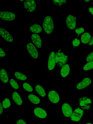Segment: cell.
<instances>
[{"label":"cell","instance_id":"obj_1","mask_svg":"<svg viewBox=\"0 0 93 124\" xmlns=\"http://www.w3.org/2000/svg\"><path fill=\"white\" fill-rule=\"evenodd\" d=\"M55 53L56 64L58 66L62 67L67 62L68 56L60 49Z\"/></svg>","mask_w":93,"mask_h":124},{"label":"cell","instance_id":"obj_2","mask_svg":"<svg viewBox=\"0 0 93 124\" xmlns=\"http://www.w3.org/2000/svg\"><path fill=\"white\" fill-rule=\"evenodd\" d=\"M43 26L46 33L49 34L52 32L54 28V24L53 19L51 16H46L44 18Z\"/></svg>","mask_w":93,"mask_h":124},{"label":"cell","instance_id":"obj_3","mask_svg":"<svg viewBox=\"0 0 93 124\" xmlns=\"http://www.w3.org/2000/svg\"><path fill=\"white\" fill-rule=\"evenodd\" d=\"M92 104L91 100L87 96H84L79 99V106L83 110H90Z\"/></svg>","mask_w":93,"mask_h":124},{"label":"cell","instance_id":"obj_4","mask_svg":"<svg viewBox=\"0 0 93 124\" xmlns=\"http://www.w3.org/2000/svg\"><path fill=\"white\" fill-rule=\"evenodd\" d=\"M83 114V110L80 108H77L74 110L70 116V119L73 122H78L81 119Z\"/></svg>","mask_w":93,"mask_h":124},{"label":"cell","instance_id":"obj_5","mask_svg":"<svg viewBox=\"0 0 93 124\" xmlns=\"http://www.w3.org/2000/svg\"><path fill=\"white\" fill-rule=\"evenodd\" d=\"M0 17L1 19L8 21L13 20L16 18V15L13 13L8 11H1Z\"/></svg>","mask_w":93,"mask_h":124},{"label":"cell","instance_id":"obj_6","mask_svg":"<svg viewBox=\"0 0 93 124\" xmlns=\"http://www.w3.org/2000/svg\"><path fill=\"white\" fill-rule=\"evenodd\" d=\"M66 22L67 25L70 29L73 30L76 26V17L72 15H69L66 17Z\"/></svg>","mask_w":93,"mask_h":124},{"label":"cell","instance_id":"obj_7","mask_svg":"<svg viewBox=\"0 0 93 124\" xmlns=\"http://www.w3.org/2000/svg\"><path fill=\"white\" fill-rule=\"evenodd\" d=\"M27 49L30 55L33 58L36 59L38 56L37 50L35 46L31 43H29L27 45Z\"/></svg>","mask_w":93,"mask_h":124},{"label":"cell","instance_id":"obj_8","mask_svg":"<svg viewBox=\"0 0 93 124\" xmlns=\"http://www.w3.org/2000/svg\"><path fill=\"white\" fill-rule=\"evenodd\" d=\"M24 8L27 9V11L32 12L36 8V4L33 0H25L24 3Z\"/></svg>","mask_w":93,"mask_h":124},{"label":"cell","instance_id":"obj_9","mask_svg":"<svg viewBox=\"0 0 93 124\" xmlns=\"http://www.w3.org/2000/svg\"><path fill=\"white\" fill-rule=\"evenodd\" d=\"M49 101L52 103H58L60 100V97L58 93L55 91H50L48 94Z\"/></svg>","mask_w":93,"mask_h":124},{"label":"cell","instance_id":"obj_10","mask_svg":"<svg viewBox=\"0 0 93 124\" xmlns=\"http://www.w3.org/2000/svg\"><path fill=\"white\" fill-rule=\"evenodd\" d=\"M55 65V53L53 51L50 53L49 57L48 63V69L50 70H53Z\"/></svg>","mask_w":93,"mask_h":124},{"label":"cell","instance_id":"obj_11","mask_svg":"<svg viewBox=\"0 0 93 124\" xmlns=\"http://www.w3.org/2000/svg\"><path fill=\"white\" fill-rule=\"evenodd\" d=\"M62 110L63 114L66 117H70L73 113L72 108L67 103H65L62 105Z\"/></svg>","mask_w":93,"mask_h":124},{"label":"cell","instance_id":"obj_12","mask_svg":"<svg viewBox=\"0 0 93 124\" xmlns=\"http://www.w3.org/2000/svg\"><path fill=\"white\" fill-rule=\"evenodd\" d=\"M91 83V79L89 78H86L77 84L76 88L78 90L83 89L89 86Z\"/></svg>","mask_w":93,"mask_h":124},{"label":"cell","instance_id":"obj_13","mask_svg":"<svg viewBox=\"0 0 93 124\" xmlns=\"http://www.w3.org/2000/svg\"><path fill=\"white\" fill-rule=\"evenodd\" d=\"M0 33L1 35L6 41L12 42L14 39L12 36L7 30L2 28H0Z\"/></svg>","mask_w":93,"mask_h":124},{"label":"cell","instance_id":"obj_14","mask_svg":"<svg viewBox=\"0 0 93 124\" xmlns=\"http://www.w3.org/2000/svg\"><path fill=\"white\" fill-rule=\"evenodd\" d=\"M34 113L37 117L43 119L47 116V113L45 110L40 108H36L34 110Z\"/></svg>","mask_w":93,"mask_h":124},{"label":"cell","instance_id":"obj_15","mask_svg":"<svg viewBox=\"0 0 93 124\" xmlns=\"http://www.w3.org/2000/svg\"><path fill=\"white\" fill-rule=\"evenodd\" d=\"M31 40L33 43L38 48H41L42 46V42L40 36L36 34H33L31 37Z\"/></svg>","mask_w":93,"mask_h":124},{"label":"cell","instance_id":"obj_16","mask_svg":"<svg viewBox=\"0 0 93 124\" xmlns=\"http://www.w3.org/2000/svg\"><path fill=\"white\" fill-rule=\"evenodd\" d=\"M12 99L14 102L18 105H21L23 104V100L17 92H15L13 93Z\"/></svg>","mask_w":93,"mask_h":124},{"label":"cell","instance_id":"obj_17","mask_svg":"<svg viewBox=\"0 0 93 124\" xmlns=\"http://www.w3.org/2000/svg\"><path fill=\"white\" fill-rule=\"evenodd\" d=\"M70 71V68L69 64H66L62 67L61 70V74L63 78L68 76Z\"/></svg>","mask_w":93,"mask_h":124},{"label":"cell","instance_id":"obj_18","mask_svg":"<svg viewBox=\"0 0 93 124\" xmlns=\"http://www.w3.org/2000/svg\"><path fill=\"white\" fill-rule=\"evenodd\" d=\"M0 80L3 83H6L8 81L7 72L4 69H1L0 71Z\"/></svg>","mask_w":93,"mask_h":124},{"label":"cell","instance_id":"obj_19","mask_svg":"<svg viewBox=\"0 0 93 124\" xmlns=\"http://www.w3.org/2000/svg\"><path fill=\"white\" fill-rule=\"evenodd\" d=\"M91 38V35L89 33L87 32H85L81 36V41L83 43L87 44L89 42Z\"/></svg>","mask_w":93,"mask_h":124},{"label":"cell","instance_id":"obj_20","mask_svg":"<svg viewBox=\"0 0 93 124\" xmlns=\"http://www.w3.org/2000/svg\"><path fill=\"white\" fill-rule=\"evenodd\" d=\"M30 30L33 33H40L42 32V28L39 25L34 24L30 27Z\"/></svg>","mask_w":93,"mask_h":124},{"label":"cell","instance_id":"obj_21","mask_svg":"<svg viewBox=\"0 0 93 124\" xmlns=\"http://www.w3.org/2000/svg\"><path fill=\"white\" fill-rule=\"evenodd\" d=\"M28 98L29 101L34 104H39L40 102V100L37 96L32 94H29Z\"/></svg>","mask_w":93,"mask_h":124},{"label":"cell","instance_id":"obj_22","mask_svg":"<svg viewBox=\"0 0 93 124\" xmlns=\"http://www.w3.org/2000/svg\"><path fill=\"white\" fill-rule=\"evenodd\" d=\"M36 92L42 97L46 96V93L43 88L40 85H36L35 88Z\"/></svg>","mask_w":93,"mask_h":124},{"label":"cell","instance_id":"obj_23","mask_svg":"<svg viewBox=\"0 0 93 124\" xmlns=\"http://www.w3.org/2000/svg\"><path fill=\"white\" fill-rule=\"evenodd\" d=\"M14 75L15 78L18 80H25L27 78V77L25 74L20 72L16 71Z\"/></svg>","mask_w":93,"mask_h":124},{"label":"cell","instance_id":"obj_24","mask_svg":"<svg viewBox=\"0 0 93 124\" xmlns=\"http://www.w3.org/2000/svg\"><path fill=\"white\" fill-rule=\"evenodd\" d=\"M93 68V61L88 62L84 66L83 69L85 70H88Z\"/></svg>","mask_w":93,"mask_h":124},{"label":"cell","instance_id":"obj_25","mask_svg":"<svg viewBox=\"0 0 93 124\" xmlns=\"http://www.w3.org/2000/svg\"><path fill=\"white\" fill-rule=\"evenodd\" d=\"M23 87L24 89L27 92H32L33 91V88L31 86L27 83H24L23 84Z\"/></svg>","mask_w":93,"mask_h":124},{"label":"cell","instance_id":"obj_26","mask_svg":"<svg viewBox=\"0 0 93 124\" xmlns=\"http://www.w3.org/2000/svg\"><path fill=\"white\" fill-rule=\"evenodd\" d=\"M10 84L12 87L16 89H18L19 86L15 80L13 78H11L9 81Z\"/></svg>","mask_w":93,"mask_h":124},{"label":"cell","instance_id":"obj_27","mask_svg":"<svg viewBox=\"0 0 93 124\" xmlns=\"http://www.w3.org/2000/svg\"><path fill=\"white\" fill-rule=\"evenodd\" d=\"M2 105L3 108H7L11 106L10 100L7 98L5 99L4 100L2 101Z\"/></svg>","mask_w":93,"mask_h":124},{"label":"cell","instance_id":"obj_28","mask_svg":"<svg viewBox=\"0 0 93 124\" xmlns=\"http://www.w3.org/2000/svg\"><path fill=\"white\" fill-rule=\"evenodd\" d=\"M53 4L56 6L61 7L63 4H65L67 2V0H53Z\"/></svg>","mask_w":93,"mask_h":124},{"label":"cell","instance_id":"obj_29","mask_svg":"<svg viewBox=\"0 0 93 124\" xmlns=\"http://www.w3.org/2000/svg\"><path fill=\"white\" fill-rule=\"evenodd\" d=\"M86 61L88 62L93 61V51L91 52L87 56Z\"/></svg>","mask_w":93,"mask_h":124},{"label":"cell","instance_id":"obj_30","mask_svg":"<svg viewBox=\"0 0 93 124\" xmlns=\"http://www.w3.org/2000/svg\"><path fill=\"white\" fill-rule=\"evenodd\" d=\"M72 44L73 46H78L80 44V40L77 38H75L73 40Z\"/></svg>","mask_w":93,"mask_h":124},{"label":"cell","instance_id":"obj_31","mask_svg":"<svg viewBox=\"0 0 93 124\" xmlns=\"http://www.w3.org/2000/svg\"><path fill=\"white\" fill-rule=\"evenodd\" d=\"M84 29L83 27L78 28L76 29L75 30V31L76 33L78 34H81L84 32Z\"/></svg>","mask_w":93,"mask_h":124},{"label":"cell","instance_id":"obj_32","mask_svg":"<svg viewBox=\"0 0 93 124\" xmlns=\"http://www.w3.org/2000/svg\"><path fill=\"white\" fill-rule=\"evenodd\" d=\"M16 124H27L22 119H20L16 122Z\"/></svg>","mask_w":93,"mask_h":124},{"label":"cell","instance_id":"obj_33","mask_svg":"<svg viewBox=\"0 0 93 124\" xmlns=\"http://www.w3.org/2000/svg\"><path fill=\"white\" fill-rule=\"evenodd\" d=\"M6 54L3 50L1 48H0V56L1 57H4L5 56Z\"/></svg>","mask_w":93,"mask_h":124},{"label":"cell","instance_id":"obj_34","mask_svg":"<svg viewBox=\"0 0 93 124\" xmlns=\"http://www.w3.org/2000/svg\"><path fill=\"white\" fill-rule=\"evenodd\" d=\"M88 44L89 46H91L93 45V35L91 39L90 40L88 43Z\"/></svg>","mask_w":93,"mask_h":124},{"label":"cell","instance_id":"obj_35","mask_svg":"<svg viewBox=\"0 0 93 124\" xmlns=\"http://www.w3.org/2000/svg\"><path fill=\"white\" fill-rule=\"evenodd\" d=\"M0 114L1 115L3 113V107L2 104L1 102H0Z\"/></svg>","mask_w":93,"mask_h":124},{"label":"cell","instance_id":"obj_36","mask_svg":"<svg viewBox=\"0 0 93 124\" xmlns=\"http://www.w3.org/2000/svg\"><path fill=\"white\" fill-rule=\"evenodd\" d=\"M89 10L91 14L93 15V7L90 8H89Z\"/></svg>","mask_w":93,"mask_h":124},{"label":"cell","instance_id":"obj_37","mask_svg":"<svg viewBox=\"0 0 93 124\" xmlns=\"http://www.w3.org/2000/svg\"><path fill=\"white\" fill-rule=\"evenodd\" d=\"M86 2H88L89 1H90V0H84Z\"/></svg>","mask_w":93,"mask_h":124},{"label":"cell","instance_id":"obj_38","mask_svg":"<svg viewBox=\"0 0 93 124\" xmlns=\"http://www.w3.org/2000/svg\"><path fill=\"white\" fill-rule=\"evenodd\" d=\"M86 124H93L91 123H86Z\"/></svg>","mask_w":93,"mask_h":124}]
</instances>
